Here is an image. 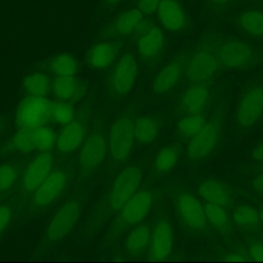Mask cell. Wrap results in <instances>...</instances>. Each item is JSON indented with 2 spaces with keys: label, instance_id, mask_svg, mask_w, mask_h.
Here are the masks:
<instances>
[{
  "label": "cell",
  "instance_id": "cell-1",
  "mask_svg": "<svg viewBox=\"0 0 263 263\" xmlns=\"http://www.w3.org/2000/svg\"><path fill=\"white\" fill-rule=\"evenodd\" d=\"M135 121L128 115L117 118L109 130L108 149L115 161L125 160L135 143Z\"/></svg>",
  "mask_w": 263,
  "mask_h": 263
},
{
  "label": "cell",
  "instance_id": "cell-2",
  "mask_svg": "<svg viewBox=\"0 0 263 263\" xmlns=\"http://www.w3.org/2000/svg\"><path fill=\"white\" fill-rule=\"evenodd\" d=\"M141 179V171L135 165L126 166L116 176L108 195V204L112 211L120 210L138 191Z\"/></svg>",
  "mask_w": 263,
  "mask_h": 263
},
{
  "label": "cell",
  "instance_id": "cell-3",
  "mask_svg": "<svg viewBox=\"0 0 263 263\" xmlns=\"http://www.w3.org/2000/svg\"><path fill=\"white\" fill-rule=\"evenodd\" d=\"M53 104L44 97L29 96L18 106L16 123L20 128H33L43 125L51 118Z\"/></svg>",
  "mask_w": 263,
  "mask_h": 263
},
{
  "label": "cell",
  "instance_id": "cell-4",
  "mask_svg": "<svg viewBox=\"0 0 263 263\" xmlns=\"http://www.w3.org/2000/svg\"><path fill=\"white\" fill-rule=\"evenodd\" d=\"M263 115V86L256 84L246 89L236 108L237 125L247 129L255 125Z\"/></svg>",
  "mask_w": 263,
  "mask_h": 263
},
{
  "label": "cell",
  "instance_id": "cell-5",
  "mask_svg": "<svg viewBox=\"0 0 263 263\" xmlns=\"http://www.w3.org/2000/svg\"><path fill=\"white\" fill-rule=\"evenodd\" d=\"M253 48L246 42L236 39L222 40L216 52L218 62L230 69H242L254 60Z\"/></svg>",
  "mask_w": 263,
  "mask_h": 263
},
{
  "label": "cell",
  "instance_id": "cell-6",
  "mask_svg": "<svg viewBox=\"0 0 263 263\" xmlns=\"http://www.w3.org/2000/svg\"><path fill=\"white\" fill-rule=\"evenodd\" d=\"M79 217V204L75 200L64 203L49 221L45 238L49 242H55L65 237L74 227Z\"/></svg>",
  "mask_w": 263,
  "mask_h": 263
},
{
  "label": "cell",
  "instance_id": "cell-7",
  "mask_svg": "<svg viewBox=\"0 0 263 263\" xmlns=\"http://www.w3.org/2000/svg\"><path fill=\"white\" fill-rule=\"evenodd\" d=\"M138 63L135 57L130 53H125L121 57L114 68L110 80V90L115 96H123L127 93L137 78Z\"/></svg>",
  "mask_w": 263,
  "mask_h": 263
},
{
  "label": "cell",
  "instance_id": "cell-8",
  "mask_svg": "<svg viewBox=\"0 0 263 263\" xmlns=\"http://www.w3.org/2000/svg\"><path fill=\"white\" fill-rule=\"evenodd\" d=\"M220 137V126L217 121L205 122L201 129L195 134L188 143L187 155L192 160H198L208 156Z\"/></svg>",
  "mask_w": 263,
  "mask_h": 263
},
{
  "label": "cell",
  "instance_id": "cell-9",
  "mask_svg": "<svg viewBox=\"0 0 263 263\" xmlns=\"http://www.w3.org/2000/svg\"><path fill=\"white\" fill-rule=\"evenodd\" d=\"M155 12L160 25L170 32L180 33L188 27V13L179 0H160Z\"/></svg>",
  "mask_w": 263,
  "mask_h": 263
},
{
  "label": "cell",
  "instance_id": "cell-10",
  "mask_svg": "<svg viewBox=\"0 0 263 263\" xmlns=\"http://www.w3.org/2000/svg\"><path fill=\"white\" fill-rule=\"evenodd\" d=\"M145 15L138 8H127L115 15L103 29L108 37H125L141 29Z\"/></svg>",
  "mask_w": 263,
  "mask_h": 263
},
{
  "label": "cell",
  "instance_id": "cell-11",
  "mask_svg": "<svg viewBox=\"0 0 263 263\" xmlns=\"http://www.w3.org/2000/svg\"><path fill=\"white\" fill-rule=\"evenodd\" d=\"M218 65L219 62L212 52L206 49L198 50L187 64V77L193 83H204L216 74Z\"/></svg>",
  "mask_w": 263,
  "mask_h": 263
},
{
  "label": "cell",
  "instance_id": "cell-12",
  "mask_svg": "<svg viewBox=\"0 0 263 263\" xmlns=\"http://www.w3.org/2000/svg\"><path fill=\"white\" fill-rule=\"evenodd\" d=\"M153 202L152 193L148 190L137 191L121 208L119 219L124 225H137L144 220Z\"/></svg>",
  "mask_w": 263,
  "mask_h": 263
},
{
  "label": "cell",
  "instance_id": "cell-13",
  "mask_svg": "<svg viewBox=\"0 0 263 263\" xmlns=\"http://www.w3.org/2000/svg\"><path fill=\"white\" fill-rule=\"evenodd\" d=\"M108 144L100 132H93L83 143L79 153V164L84 171L97 168L105 159Z\"/></svg>",
  "mask_w": 263,
  "mask_h": 263
},
{
  "label": "cell",
  "instance_id": "cell-14",
  "mask_svg": "<svg viewBox=\"0 0 263 263\" xmlns=\"http://www.w3.org/2000/svg\"><path fill=\"white\" fill-rule=\"evenodd\" d=\"M52 156L49 152H41L26 167L22 186L25 192L35 191L51 173Z\"/></svg>",
  "mask_w": 263,
  "mask_h": 263
},
{
  "label": "cell",
  "instance_id": "cell-15",
  "mask_svg": "<svg viewBox=\"0 0 263 263\" xmlns=\"http://www.w3.org/2000/svg\"><path fill=\"white\" fill-rule=\"evenodd\" d=\"M178 211L183 222L193 230H202L206 224L204 209L193 194L183 193L178 198Z\"/></svg>",
  "mask_w": 263,
  "mask_h": 263
},
{
  "label": "cell",
  "instance_id": "cell-16",
  "mask_svg": "<svg viewBox=\"0 0 263 263\" xmlns=\"http://www.w3.org/2000/svg\"><path fill=\"white\" fill-rule=\"evenodd\" d=\"M149 245L151 259L163 260L168 257L174 246V231L167 221L160 220L155 225Z\"/></svg>",
  "mask_w": 263,
  "mask_h": 263
},
{
  "label": "cell",
  "instance_id": "cell-17",
  "mask_svg": "<svg viewBox=\"0 0 263 263\" xmlns=\"http://www.w3.org/2000/svg\"><path fill=\"white\" fill-rule=\"evenodd\" d=\"M66 182L67 176L63 171L57 170L51 172L35 190L33 199L34 203L37 206H45L50 204L64 190Z\"/></svg>",
  "mask_w": 263,
  "mask_h": 263
},
{
  "label": "cell",
  "instance_id": "cell-18",
  "mask_svg": "<svg viewBox=\"0 0 263 263\" xmlns=\"http://www.w3.org/2000/svg\"><path fill=\"white\" fill-rule=\"evenodd\" d=\"M164 44L165 37L162 30L155 25H150L143 29L138 38V53L142 59L151 60L161 52Z\"/></svg>",
  "mask_w": 263,
  "mask_h": 263
},
{
  "label": "cell",
  "instance_id": "cell-19",
  "mask_svg": "<svg viewBox=\"0 0 263 263\" xmlns=\"http://www.w3.org/2000/svg\"><path fill=\"white\" fill-rule=\"evenodd\" d=\"M118 47L111 41H102L92 45L86 53L88 66L96 70L108 68L114 62L117 55Z\"/></svg>",
  "mask_w": 263,
  "mask_h": 263
},
{
  "label": "cell",
  "instance_id": "cell-20",
  "mask_svg": "<svg viewBox=\"0 0 263 263\" xmlns=\"http://www.w3.org/2000/svg\"><path fill=\"white\" fill-rule=\"evenodd\" d=\"M210 92L203 83H194L181 97L180 105L187 114H200L205 108Z\"/></svg>",
  "mask_w": 263,
  "mask_h": 263
},
{
  "label": "cell",
  "instance_id": "cell-21",
  "mask_svg": "<svg viewBox=\"0 0 263 263\" xmlns=\"http://www.w3.org/2000/svg\"><path fill=\"white\" fill-rule=\"evenodd\" d=\"M84 139V127L78 121H71L64 125L55 140L59 152L69 153L77 149Z\"/></svg>",
  "mask_w": 263,
  "mask_h": 263
},
{
  "label": "cell",
  "instance_id": "cell-22",
  "mask_svg": "<svg viewBox=\"0 0 263 263\" xmlns=\"http://www.w3.org/2000/svg\"><path fill=\"white\" fill-rule=\"evenodd\" d=\"M236 25L243 34L263 38V10L257 8L241 10L236 16Z\"/></svg>",
  "mask_w": 263,
  "mask_h": 263
},
{
  "label": "cell",
  "instance_id": "cell-23",
  "mask_svg": "<svg viewBox=\"0 0 263 263\" xmlns=\"http://www.w3.org/2000/svg\"><path fill=\"white\" fill-rule=\"evenodd\" d=\"M183 67L179 62L166 64L155 76L153 80V91L162 95L171 90L181 77Z\"/></svg>",
  "mask_w": 263,
  "mask_h": 263
},
{
  "label": "cell",
  "instance_id": "cell-24",
  "mask_svg": "<svg viewBox=\"0 0 263 263\" xmlns=\"http://www.w3.org/2000/svg\"><path fill=\"white\" fill-rule=\"evenodd\" d=\"M199 195L208 202L228 206L231 204V196L229 191L223 184L215 180H206L198 187Z\"/></svg>",
  "mask_w": 263,
  "mask_h": 263
},
{
  "label": "cell",
  "instance_id": "cell-25",
  "mask_svg": "<svg viewBox=\"0 0 263 263\" xmlns=\"http://www.w3.org/2000/svg\"><path fill=\"white\" fill-rule=\"evenodd\" d=\"M158 134L157 120L149 115L139 117L135 121V140L141 145H147L155 140Z\"/></svg>",
  "mask_w": 263,
  "mask_h": 263
},
{
  "label": "cell",
  "instance_id": "cell-26",
  "mask_svg": "<svg viewBox=\"0 0 263 263\" xmlns=\"http://www.w3.org/2000/svg\"><path fill=\"white\" fill-rule=\"evenodd\" d=\"M151 238V228L146 225H138L127 235L124 247L129 253H139L148 247Z\"/></svg>",
  "mask_w": 263,
  "mask_h": 263
},
{
  "label": "cell",
  "instance_id": "cell-27",
  "mask_svg": "<svg viewBox=\"0 0 263 263\" xmlns=\"http://www.w3.org/2000/svg\"><path fill=\"white\" fill-rule=\"evenodd\" d=\"M24 87L29 96L44 97L48 92L51 85L46 74L36 72L28 75L24 79Z\"/></svg>",
  "mask_w": 263,
  "mask_h": 263
},
{
  "label": "cell",
  "instance_id": "cell-28",
  "mask_svg": "<svg viewBox=\"0 0 263 263\" xmlns=\"http://www.w3.org/2000/svg\"><path fill=\"white\" fill-rule=\"evenodd\" d=\"M49 69L55 76H74L77 63L72 54L60 53L50 60Z\"/></svg>",
  "mask_w": 263,
  "mask_h": 263
},
{
  "label": "cell",
  "instance_id": "cell-29",
  "mask_svg": "<svg viewBox=\"0 0 263 263\" xmlns=\"http://www.w3.org/2000/svg\"><path fill=\"white\" fill-rule=\"evenodd\" d=\"M51 90L61 100H69L78 90V82L74 76H55L51 83Z\"/></svg>",
  "mask_w": 263,
  "mask_h": 263
},
{
  "label": "cell",
  "instance_id": "cell-30",
  "mask_svg": "<svg viewBox=\"0 0 263 263\" xmlns=\"http://www.w3.org/2000/svg\"><path fill=\"white\" fill-rule=\"evenodd\" d=\"M30 129L35 150H40L41 152H44L48 151L55 145L57 136L51 128L41 125Z\"/></svg>",
  "mask_w": 263,
  "mask_h": 263
},
{
  "label": "cell",
  "instance_id": "cell-31",
  "mask_svg": "<svg viewBox=\"0 0 263 263\" xmlns=\"http://www.w3.org/2000/svg\"><path fill=\"white\" fill-rule=\"evenodd\" d=\"M232 219L236 225L243 228H251L258 224L260 220L259 213L250 205H238L232 214Z\"/></svg>",
  "mask_w": 263,
  "mask_h": 263
},
{
  "label": "cell",
  "instance_id": "cell-32",
  "mask_svg": "<svg viewBox=\"0 0 263 263\" xmlns=\"http://www.w3.org/2000/svg\"><path fill=\"white\" fill-rule=\"evenodd\" d=\"M205 119L200 114H188L178 123V132L182 138H192L205 123Z\"/></svg>",
  "mask_w": 263,
  "mask_h": 263
},
{
  "label": "cell",
  "instance_id": "cell-33",
  "mask_svg": "<svg viewBox=\"0 0 263 263\" xmlns=\"http://www.w3.org/2000/svg\"><path fill=\"white\" fill-rule=\"evenodd\" d=\"M206 221H210L216 228L225 230L229 226V219L222 205L206 202L203 206Z\"/></svg>",
  "mask_w": 263,
  "mask_h": 263
},
{
  "label": "cell",
  "instance_id": "cell-34",
  "mask_svg": "<svg viewBox=\"0 0 263 263\" xmlns=\"http://www.w3.org/2000/svg\"><path fill=\"white\" fill-rule=\"evenodd\" d=\"M178 160V150L174 146L163 147L156 155L155 168L158 173L170 172Z\"/></svg>",
  "mask_w": 263,
  "mask_h": 263
},
{
  "label": "cell",
  "instance_id": "cell-35",
  "mask_svg": "<svg viewBox=\"0 0 263 263\" xmlns=\"http://www.w3.org/2000/svg\"><path fill=\"white\" fill-rule=\"evenodd\" d=\"M51 118L55 122L65 125L67 123L73 121L74 110H73L72 106L67 103H64V102L55 103V104H53Z\"/></svg>",
  "mask_w": 263,
  "mask_h": 263
},
{
  "label": "cell",
  "instance_id": "cell-36",
  "mask_svg": "<svg viewBox=\"0 0 263 263\" xmlns=\"http://www.w3.org/2000/svg\"><path fill=\"white\" fill-rule=\"evenodd\" d=\"M12 146L20 152L28 153L35 150L30 128H21L12 139Z\"/></svg>",
  "mask_w": 263,
  "mask_h": 263
},
{
  "label": "cell",
  "instance_id": "cell-37",
  "mask_svg": "<svg viewBox=\"0 0 263 263\" xmlns=\"http://www.w3.org/2000/svg\"><path fill=\"white\" fill-rule=\"evenodd\" d=\"M16 180V173L10 164H0V191H6L12 187Z\"/></svg>",
  "mask_w": 263,
  "mask_h": 263
},
{
  "label": "cell",
  "instance_id": "cell-38",
  "mask_svg": "<svg viewBox=\"0 0 263 263\" xmlns=\"http://www.w3.org/2000/svg\"><path fill=\"white\" fill-rule=\"evenodd\" d=\"M160 0H137V8L144 14L150 15L155 13Z\"/></svg>",
  "mask_w": 263,
  "mask_h": 263
},
{
  "label": "cell",
  "instance_id": "cell-39",
  "mask_svg": "<svg viewBox=\"0 0 263 263\" xmlns=\"http://www.w3.org/2000/svg\"><path fill=\"white\" fill-rule=\"evenodd\" d=\"M11 218V211L9 206L3 204L0 205V233L6 228Z\"/></svg>",
  "mask_w": 263,
  "mask_h": 263
},
{
  "label": "cell",
  "instance_id": "cell-40",
  "mask_svg": "<svg viewBox=\"0 0 263 263\" xmlns=\"http://www.w3.org/2000/svg\"><path fill=\"white\" fill-rule=\"evenodd\" d=\"M250 256L256 261H263V246L259 243H254L249 250Z\"/></svg>",
  "mask_w": 263,
  "mask_h": 263
},
{
  "label": "cell",
  "instance_id": "cell-41",
  "mask_svg": "<svg viewBox=\"0 0 263 263\" xmlns=\"http://www.w3.org/2000/svg\"><path fill=\"white\" fill-rule=\"evenodd\" d=\"M252 156L256 160L263 161V142L259 144L257 147H255V149L252 152Z\"/></svg>",
  "mask_w": 263,
  "mask_h": 263
},
{
  "label": "cell",
  "instance_id": "cell-42",
  "mask_svg": "<svg viewBox=\"0 0 263 263\" xmlns=\"http://www.w3.org/2000/svg\"><path fill=\"white\" fill-rule=\"evenodd\" d=\"M253 186H254V188H255L258 192L263 193V173H261L260 175H258V176L255 178V180H254V182H253Z\"/></svg>",
  "mask_w": 263,
  "mask_h": 263
},
{
  "label": "cell",
  "instance_id": "cell-43",
  "mask_svg": "<svg viewBox=\"0 0 263 263\" xmlns=\"http://www.w3.org/2000/svg\"><path fill=\"white\" fill-rule=\"evenodd\" d=\"M122 1L123 0H101V3L105 8H114Z\"/></svg>",
  "mask_w": 263,
  "mask_h": 263
},
{
  "label": "cell",
  "instance_id": "cell-44",
  "mask_svg": "<svg viewBox=\"0 0 263 263\" xmlns=\"http://www.w3.org/2000/svg\"><path fill=\"white\" fill-rule=\"evenodd\" d=\"M208 2L216 7H224L227 4L231 3L232 0H208Z\"/></svg>",
  "mask_w": 263,
  "mask_h": 263
},
{
  "label": "cell",
  "instance_id": "cell-45",
  "mask_svg": "<svg viewBox=\"0 0 263 263\" xmlns=\"http://www.w3.org/2000/svg\"><path fill=\"white\" fill-rule=\"evenodd\" d=\"M225 260L227 261H243L245 258L241 257L240 255L238 254H231V255H228L225 257Z\"/></svg>",
  "mask_w": 263,
  "mask_h": 263
},
{
  "label": "cell",
  "instance_id": "cell-46",
  "mask_svg": "<svg viewBox=\"0 0 263 263\" xmlns=\"http://www.w3.org/2000/svg\"><path fill=\"white\" fill-rule=\"evenodd\" d=\"M259 216H260V220H261V222L263 223V210L261 211V213L259 214Z\"/></svg>",
  "mask_w": 263,
  "mask_h": 263
}]
</instances>
